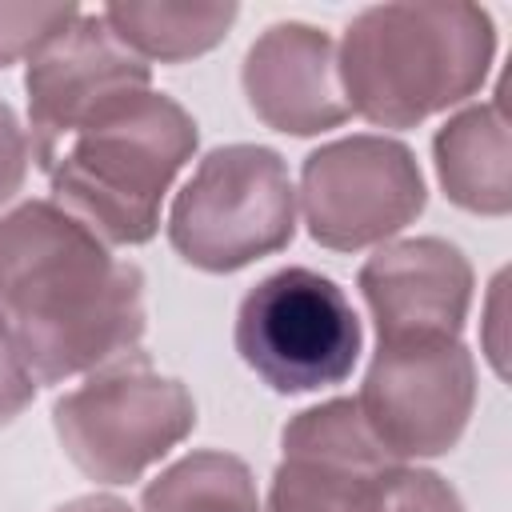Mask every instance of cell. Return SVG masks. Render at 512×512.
Here are the masks:
<instances>
[{
	"mask_svg": "<svg viewBox=\"0 0 512 512\" xmlns=\"http://www.w3.org/2000/svg\"><path fill=\"white\" fill-rule=\"evenodd\" d=\"M0 312L36 384H60L132 352L144 336V272L52 200L0 216Z\"/></svg>",
	"mask_w": 512,
	"mask_h": 512,
	"instance_id": "cell-1",
	"label": "cell"
},
{
	"mask_svg": "<svg viewBox=\"0 0 512 512\" xmlns=\"http://www.w3.org/2000/svg\"><path fill=\"white\" fill-rule=\"evenodd\" d=\"M196 152V120L164 92L132 88L72 124L36 168L52 204L104 244H144L160 228V200Z\"/></svg>",
	"mask_w": 512,
	"mask_h": 512,
	"instance_id": "cell-2",
	"label": "cell"
},
{
	"mask_svg": "<svg viewBox=\"0 0 512 512\" xmlns=\"http://www.w3.org/2000/svg\"><path fill=\"white\" fill-rule=\"evenodd\" d=\"M492 20L476 4H376L336 48L348 112L408 128L472 96L492 64Z\"/></svg>",
	"mask_w": 512,
	"mask_h": 512,
	"instance_id": "cell-3",
	"label": "cell"
},
{
	"mask_svg": "<svg viewBox=\"0 0 512 512\" xmlns=\"http://www.w3.org/2000/svg\"><path fill=\"white\" fill-rule=\"evenodd\" d=\"M196 424L188 388L160 376L148 352L132 348L108 360L92 380L64 392L52 408V428L68 460L100 480L128 484L164 452H172Z\"/></svg>",
	"mask_w": 512,
	"mask_h": 512,
	"instance_id": "cell-4",
	"label": "cell"
},
{
	"mask_svg": "<svg viewBox=\"0 0 512 512\" xmlns=\"http://www.w3.org/2000/svg\"><path fill=\"white\" fill-rule=\"evenodd\" d=\"M296 232V192L280 152L212 148L168 212L172 248L204 272H236L280 252Z\"/></svg>",
	"mask_w": 512,
	"mask_h": 512,
	"instance_id": "cell-5",
	"label": "cell"
},
{
	"mask_svg": "<svg viewBox=\"0 0 512 512\" xmlns=\"http://www.w3.org/2000/svg\"><path fill=\"white\" fill-rule=\"evenodd\" d=\"M240 360L280 396L344 384L360 360V316L332 276L280 268L236 308Z\"/></svg>",
	"mask_w": 512,
	"mask_h": 512,
	"instance_id": "cell-6",
	"label": "cell"
},
{
	"mask_svg": "<svg viewBox=\"0 0 512 512\" xmlns=\"http://www.w3.org/2000/svg\"><path fill=\"white\" fill-rule=\"evenodd\" d=\"M300 204L316 244L352 252L416 220L424 208V180L400 140L348 136L304 160Z\"/></svg>",
	"mask_w": 512,
	"mask_h": 512,
	"instance_id": "cell-7",
	"label": "cell"
},
{
	"mask_svg": "<svg viewBox=\"0 0 512 512\" xmlns=\"http://www.w3.org/2000/svg\"><path fill=\"white\" fill-rule=\"evenodd\" d=\"M476 400L472 356L460 340L376 344L356 408L392 460L448 452Z\"/></svg>",
	"mask_w": 512,
	"mask_h": 512,
	"instance_id": "cell-8",
	"label": "cell"
},
{
	"mask_svg": "<svg viewBox=\"0 0 512 512\" xmlns=\"http://www.w3.org/2000/svg\"><path fill=\"white\" fill-rule=\"evenodd\" d=\"M396 468L400 460L376 444L356 400L308 408L284 428L268 512H384Z\"/></svg>",
	"mask_w": 512,
	"mask_h": 512,
	"instance_id": "cell-9",
	"label": "cell"
},
{
	"mask_svg": "<svg viewBox=\"0 0 512 512\" xmlns=\"http://www.w3.org/2000/svg\"><path fill=\"white\" fill-rule=\"evenodd\" d=\"M152 72L140 56H132L100 12L76 16L60 36H52L28 60V148L32 160L44 156L72 124H80L108 96L148 88Z\"/></svg>",
	"mask_w": 512,
	"mask_h": 512,
	"instance_id": "cell-10",
	"label": "cell"
},
{
	"mask_svg": "<svg viewBox=\"0 0 512 512\" xmlns=\"http://www.w3.org/2000/svg\"><path fill=\"white\" fill-rule=\"evenodd\" d=\"M360 292L376 316L380 344L456 340L472 296V268L448 240H400L364 260Z\"/></svg>",
	"mask_w": 512,
	"mask_h": 512,
	"instance_id": "cell-11",
	"label": "cell"
},
{
	"mask_svg": "<svg viewBox=\"0 0 512 512\" xmlns=\"http://www.w3.org/2000/svg\"><path fill=\"white\" fill-rule=\"evenodd\" d=\"M244 92L268 128L292 136L336 128L348 116L332 36L300 20L272 24L248 48Z\"/></svg>",
	"mask_w": 512,
	"mask_h": 512,
	"instance_id": "cell-12",
	"label": "cell"
},
{
	"mask_svg": "<svg viewBox=\"0 0 512 512\" xmlns=\"http://www.w3.org/2000/svg\"><path fill=\"white\" fill-rule=\"evenodd\" d=\"M436 172L444 192L468 208L508 212V124L500 108H468L436 132Z\"/></svg>",
	"mask_w": 512,
	"mask_h": 512,
	"instance_id": "cell-13",
	"label": "cell"
},
{
	"mask_svg": "<svg viewBox=\"0 0 512 512\" xmlns=\"http://www.w3.org/2000/svg\"><path fill=\"white\" fill-rule=\"evenodd\" d=\"M236 12V4H108L100 16L112 36L144 64H180L216 48Z\"/></svg>",
	"mask_w": 512,
	"mask_h": 512,
	"instance_id": "cell-14",
	"label": "cell"
},
{
	"mask_svg": "<svg viewBox=\"0 0 512 512\" xmlns=\"http://www.w3.org/2000/svg\"><path fill=\"white\" fill-rule=\"evenodd\" d=\"M144 512H260L252 472L228 452H192L160 472L144 496Z\"/></svg>",
	"mask_w": 512,
	"mask_h": 512,
	"instance_id": "cell-15",
	"label": "cell"
},
{
	"mask_svg": "<svg viewBox=\"0 0 512 512\" xmlns=\"http://www.w3.org/2000/svg\"><path fill=\"white\" fill-rule=\"evenodd\" d=\"M80 16L76 4H0V68L32 60L52 36Z\"/></svg>",
	"mask_w": 512,
	"mask_h": 512,
	"instance_id": "cell-16",
	"label": "cell"
},
{
	"mask_svg": "<svg viewBox=\"0 0 512 512\" xmlns=\"http://www.w3.org/2000/svg\"><path fill=\"white\" fill-rule=\"evenodd\" d=\"M384 512H464V504L436 472H420V468L400 464L388 476Z\"/></svg>",
	"mask_w": 512,
	"mask_h": 512,
	"instance_id": "cell-17",
	"label": "cell"
},
{
	"mask_svg": "<svg viewBox=\"0 0 512 512\" xmlns=\"http://www.w3.org/2000/svg\"><path fill=\"white\" fill-rule=\"evenodd\" d=\"M32 396H36V380L16 348V336L4 320V312H0V424L16 420L32 404Z\"/></svg>",
	"mask_w": 512,
	"mask_h": 512,
	"instance_id": "cell-18",
	"label": "cell"
},
{
	"mask_svg": "<svg viewBox=\"0 0 512 512\" xmlns=\"http://www.w3.org/2000/svg\"><path fill=\"white\" fill-rule=\"evenodd\" d=\"M28 156H32L28 136L16 120V112L0 100V204H8L20 192L24 172H28Z\"/></svg>",
	"mask_w": 512,
	"mask_h": 512,
	"instance_id": "cell-19",
	"label": "cell"
},
{
	"mask_svg": "<svg viewBox=\"0 0 512 512\" xmlns=\"http://www.w3.org/2000/svg\"><path fill=\"white\" fill-rule=\"evenodd\" d=\"M56 512H132V508L124 500H116V496H80V500L60 504Z\"/></svg>",
	"mask_w": 512,
	"mask_h": 512,
	"instance_id": "cell-20",
	"label": "cell"
}]
</instances>
